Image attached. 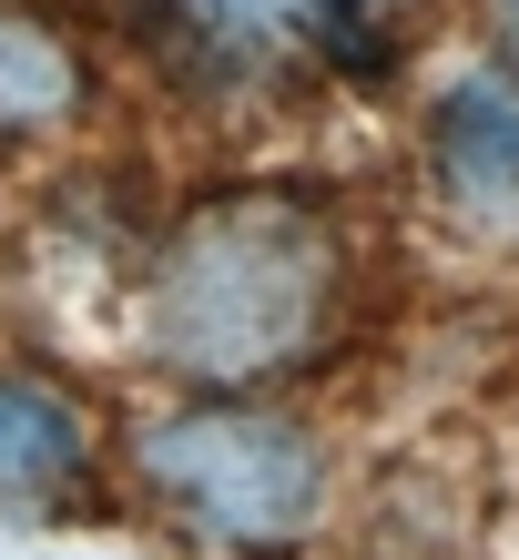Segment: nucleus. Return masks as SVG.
<instances>
[{
    "mask_svg": "<svg viewBox=\"0 0 519 560\" xmlns=\"http://www.w3.org/2000/svg\"><path fill=\"white\" fill-rule=\"evenodd\" d=\"M356 245L306 184H214L164 224L143 276V347L193 398H266L346 326Z\"/></svg>",
    "mask_w": 519,
    "mask_h": 560,
    "instance_id": "obj_1",
    "label": "nucleus"
},
{
    "mask_svg": "<svg viewBox=\"0 0 519 560\" xmlns=\"http://www.w3.org/2000/svg\"><path fill=\"white\" fill-rule=\"evenodd\" d=\"M122 489L214 560H285L327 520V448L266 398H174L122 428Z\"/></svg>",
    "mask_w": 519,
    "mask_h": 560,
    "instance_id": "obj_2",
    "label": "nucleus"
},
{
    "mask_svg": "<svg viewBox=\"0 0 519 560\" xmlns=\"http://www.w3.org/2000/svg\"><path fill=\"white\" fill-rule=\"evenodd\" d=\"M113 439L82 387L0 357V520H82L113 489Z\"/></svg>",
    "mask_w": 519,
    "mask_h": 560,
    "instance_id": "obj_3",
    "label": "nucleus"
},
{
    "mask_svg": "<svg viewBox=\"0 0 519 560\" xmlns=\"http://www.w3.org/2000/svg\"><path fill=\"white\" fill-rule=\"evenodd\" d=\"M428 174L479 224H519V61L448 82L428 113Z\"/></svg>",
    "mask_w": 519,
    "mask_h": 560,
    "instance_id": "obj_4",
    "label": "nucleus"
},
{
    "mask_svg": "<svg viewBox=\"0 0 519 560\" xmlns=\"http://www.w3.org/2000/svg\"><path fill=\"white\" fill-rule=\"evenodd\" d=\"M92 113V72L31 0H0V143H51Z\"/></svg>",
    "mask_w": 519,
    "mask_h": 560,
    "instance_id": "obj_5",
    "label": "nucleus"
},
{
    "mask_svg": "<svg viewBox=\"0 0 519 560\" xmlns=\"http://www.w3.org/2000/svg\"><path fill=\"white\" fill-rule=\"evenodd\" d=\"M417 0H296V31L316 51H337L346 72H377V61H398V21Z\"/></svg>",
    "mask_w": 519,
    "mask_h": 560,
    "instance_id": "obj_6",
    "label": "nucleus"
},
{
    "mask_svg": "<svg viewBox=\"0 0 519 560\" xmlns=\"http://www.w3.org/2000/svg\"><path fill=\"white\" fill-rule=\"evenodd\" d=\"M499 21H509V31H519V0H499Z\"/></svg>",
    "mask_w": 519,
    "mask_h": 560,
    "instance_id": "obj_7",
    "label": "nucleus"
}]
</instances>
